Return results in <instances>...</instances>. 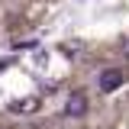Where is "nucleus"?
Instances as JSON below:
<instances>
[{
	"mask_svg": "<svg viewBox=\"0 0 129 129\" xmlns=\"http://www.w3.org/2000/svg\"><path fill=\"white\" fill-rule=\"evenodd\" d=\"M123 81H126V74H123L119 68H107V71H100L97 87H100V94H113V90L123 87Z\"/></svg>",
	"mask_w": 129,
	"mask_h": 129,
	"instance_id": "f257e3e1",
	"label": "nucleus"
},
{
	"mask_svg": "<svg viewBox=\"0 0 129 129\" xmlns=\"http://www.w3.org/2000/svg\"><path fill=\"white\" fill-rule=\"evenodd\" d=\"M126 48H129V42H126Z\"/></svg>",
	"mask_w": 129,
	"mask_h": 129,
	"instance_id": "20e7f679",
	"label": "nucleus"
},
{
	"mask_svg": "<svg viewBox=\"0 0 129 129\" xmlns=\"http://www.w3.org/2000/svg\"><path fill=\"white\" fill-rule=\"evenodd\" d=\"M10 110L13 113H29V110H36V100H13Z\"/></svg>",
	"mask_w": 129,
	"mask_h": 129,
	"instance_id": "7ed1b4c3",
	"label": "nucleus"
},
{
	"mask_svg": "<svg viewBox=\"0 0 129 129\" xmlns=\"http://www.w3.org/2000/svg\"><path fill=\"white\" fill-rule=\"evenodd\" d=\"M64 113H68V116H84V113H87V94L74 90V94L68 97V107H64Z\"/></svg>",
	"mask_w": 129,
	"mask_h": 129,
	"instance_id": "f03ea898",
	"label": "nucleus"
}]
</instances>
